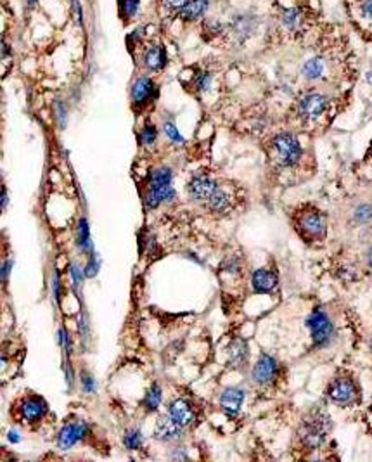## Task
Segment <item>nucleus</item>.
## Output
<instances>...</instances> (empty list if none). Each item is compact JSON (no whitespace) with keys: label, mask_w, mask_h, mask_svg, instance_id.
<instances>
[{"label":"nucleus","mask_w":372,"mask_h":462,"mask_svg":"<svg viewBox=\"0 0 372 462\" xmlns=\"http://www.w3.org/2000/svg\"><path fill=\"white\" fill-rule=\"evenodd\" d=\"M272 151H274L275 161L282 166H293L301 158V145L298 139L291 134H279L272 140Z\"/></svg>","instance_id":"f257e3e1"},{"label":"nucleus","mask_w":372,"mask_h":462,"mask_svg":"<svg viewBox=\"0 0 372 462\" xmlns=\"http://www.w3.org/2000/svg\"><path fill=\"white\" fill-rule=\"evenodd\" d=\"M329 429V417L324 414H315L310 419L303 423L299 429V438L303 445L308 448H319L325 438V433Z\"/></svg>","instance_id":"f03ea898"},{"label":"nucleus","mask_w":372,"mask_h":462,"mask_svg":"<svg viewBox=\"0 0 372 462\" xmlns=\"http://www.w3.org/2000/svg\"><path fill=\"white\" fill-rule=\"evenodd\" d=\"M307 327L310 329L312 338H314L315 346H325L334 336V326L329 320L327 313L322 310L312 312L310 317L307 319Z\"/></svg>","instance_id":"7ed1b4c3"},{"label":"nucleus","mask_w":372,"mask_h":462,"mask_svg":"<svg viewBox=\"0 0 372 462\" xmlns=\"http://www.w3.org/2000/svg\"><path fill=\"white\" fill-rule=\"evenodd\" d=\"M17 414L23 423H38L47 414V404L37 395H28L17 404Z\"/></svg>","instance_id":"20e7f679"},{"label":"nucleus","mask_w":372,"mask_h":462,"mask_svg":"<svg viewBox=\"0 0 372 462\" xmlns=\"http://www.w3.org/2000/svg\"><path fill=\"white\" fill-rule=\"evenodd\" d=\"M218 184H216L213 178H210L208 175H196L190 178L187 189L189 194L192 196L194 199L199 201V203H208L211 199V196L215 194V191L218 189Z\"/></svg>","instance_id":"39448f33"},{"label":"nucleus","mask_w":372,"mask_h":462,"mask_svg":"<svg viewBox=\"0 0 372 462\" xmlns=\"http://www.w3.org/2000/svg\"><path fill=\"white\" fill-rule=\"evenodd\" d=\"M327 97L322 94H308L301 100H299V116H303L305 120H317L319 116L325 113L327 109Z\"/></svg>","instance_id":"423d86ee"},{"label":"nucleus","mask_w":372,"mask_h":462,"mask_svg":"<svg viewBox=\"0 0 372 462\" xmlns=\"http://www.w3.org/2000/svg\"><path fill=\"white\" fill-rule=\"evenodd\" d=\"M253 381L260 386H265V384H270L277 376V362H275L274 356L263 353L260 359H258L256 365L253 367Z\"/></svg>","instance_id":"0eeeda50"},{"label":"nucleus","mask_w":372,"mask_h":462,"mask_svg":"<svg viewBox=\"0 0 372 462\" xmlns=\"http://www.w3.org/2000/svg\"><path fill=\"white\" fill-rule=\"evenodd\" d=\"M327 395L336 404H350L357 396V388L350 379H334L327 390Z\"/></svg>","instance_id":"6e6552de"},{"label":"nucleus","mask_w":372,"mask_h":462,"mask_svg":"<svg viewBox=\"0 0 372 462\" xmlns=\"http://www.w3.org/2000/svg\"><path fill=\"white\" fill-rule=\"evenodd\" d=\"M168 414H170L171 419L182 428L190 426V424L196 421V414H194L192 405L184 398H177L171 402L170 407H168Z\"/></svg>","instance_id":"1a4fd4ad"},{"label":"nucleus","mask_w":372,"mask_h":462,"mask_svg":"<svg viewBox=\"0 0 372 462\" xmlns=\"http://www.w3.org/2000/svg\"><path fill=\"white\" fill-rule=\"evenodd\" d=\"M299 228H301L305 236L319 239V237H324L325 234V220L320 213L307 212L299 218Z\"/></svg>","instance_id":"9d476101"},{"label":"nucleus","mask_w":372,"mask_h":462,"mask_svg":"<svg viewBox=\"0 0 372 462\" xmlns=\"http://www.w3.org/2000/svg\"><path fill=\"white\" fill-rule=\"evenodd\" d=\"M180 429L182 426L175 423L171 419V415H161L156 423V428H154V438L160 442H173L177 438H180Z\"/></svg>","instance_id":"9b49d317"},{"label":"nucleus","mask_w":372,"mask_h":462,"mask_svg":"<svg viewBox=\"0 0 372 462\" xmlns=\"http://www.w3.org/2000/svg\"><path fill=\"white\" fill-rule=\"evenodd\" d=\"M243 402H244V391L239 390V388H229L220 396V407L229 417L237 415V412L241 410Z\"/></svg>","instance_id":"f8f14e48"},{"label":"nucleus","mask_w":372,"mask_h":462,"mask_svg":"<svg viewBox=\"0 0 372 462\" xmlns=\"http://www.w3.org/2000/svg\"><path fill=\"white\" fill-rule=\"evenodd\" d=\"M251 284L255 292H260V295H267V292H272L277 287V276H275L272 270H267V268H260L253 274L251 277Z\"/></svg>","instance_id":"ddd939ff"},{"label":"nucleus","mask_w":372,"mask_h":462,"mask_svg":"<svg viewBox=\"0 0 372 462\" xmlns=\"http://www.w3.org/2000/svg\"><path fill=\"white\" fill-rule=\"evenodd\" d=\"M154 94V81L147 76H142L132 87V100L135 106H144Z\"/></svg>","instance_id":"4468645a"},{"label":"nucleus","mask_w":372,"mask_h":462,"mask_svg":"<svg viewBox=\"0 0 372 462\" xmlns=\"http://www.w3.org/2000/svg\"><path fill=\"white\" fill-rule=\"evenodd\" d=\"M144 66L149 71H160L166 64V50L163 45H151L142 56Z\"/></svg>","instance_id":"2eb2a0df"},{"label":"nucleus","mask_w":372,"mask_h":462,"mask_svg":"<svg viewBox=\"0 0 372 462\" xmlns=\"http://www.w3.org/2000/svg\"><path fill=\"white\" fill-rule=\"evenodd\" d=\"M208 6H210L208 0H189V2L180 9V16H182L185 21L199 19L201 16H205V12L208 11Z\"/></svg>","instance_id":"dca6fc26"},{"label":"nucleus","mask_w":372,"mask_h":462,"mask_svg":"<svg viewBox=\"0 0 372 462\" xmlns=\"http://www.w3.org/2000/svg\"><path fill=\"white\" fill-rule=\"evenodd\" d=\"M78 440H80V434H78V428H76V423L66 424L57 434V447L61 450H68V448L73 447Z\"/></svg>","instance_id":"f3484780"},{"label":"nucleus","mask_w":372,"mask_h":462,"mask_svg":"<svg viewBox=\"0 0 372 462\" xmlns=\"http://www.w3.org/2000/svg\"><path fill=\"white\" fill-rule=\"evenodd\" d=\"M325 71V64L320 57H312L303 64L301 68V75L305 76L307 80H319Z\"/></svg>","instance_id":"a211bd4d"},{"label":"nucleus","mask_w":372,"mask_h":462,"mask_svg":"<svg viewBox=\"0 0 372 462\" xmlns=\"http://www.w3.org/2000/svg\"><path fill=\"white\" fill-rule=\"evenodd\" d=\"M303 25V11L299 7L286 9L282 14V26L288 31H296Z\"/></svg>","instance_id":"6ab92c4d"},{"label":"nucleus","mask_w":372,"mask_h":462,"mask_svg":"<svg viewBox=\"0 0 372 462\" xmlns=\"http://www.w3.org/2000/svg\"><path fill=\"white\" fill-rule=\"evenodd\" d=\"M229 204H230L229 192H225L222 187H218V189L215 191V194L211 196V199L206 203V206L210 209H213V212L218 213V212H224V209L229 208Z\"/></svg>","instance_id":"aec40b11"},{"label":"nucleus","mask_w":372,"mask_h":462,"mask_svg":"<svg viewBox=\"0 0 372 462\" xmlns=\"http://www.w3.org/2000/svg\"><path fill=\"white\" fill-rule=\"evenodd\" d=\"M248 360V345L243 340H237L232 345L230 350V364H234V367H243V364Z\"/></svg>","instance_id":"412c9836"},{"label":"nucleus","mask_w":372,"mask_h":462,"mask_svg":"<svg viewBox=\"0 0 372 462\" xmlns=\"http://www.w3.org/2000/svg\"><path fill=\"white\" fill-rule=\"evenodd\" d=\"M171 175L170 168H158L151 173V180H149V187H161V185H168L171 184Z\"/></svg>","instance_id":"4be33fe9"},{"label":"nucleus","mask_w":372,"mask_h":462,"mask_svg":"<svg viewBox=\"0 0 372 462\" xmlns=\"http://www.w3.org/2000/svg\"><path fill=\"white\" fill-rule=\"evenodd\" d=\"M160 402H161V388H160V384H152L146 395L144 405H146V409L149 412H154V410L160 407Z\"/></svg>","instance_id":"5701e85b"},{"label":"nucleus","mask_w":372,"mask_h":462,"mask_svg":"<svg viewBox=\"0 0 372 462\" xmlns=\"http://www.w3.org/2000/svg\"><path fill=\"white\" fill-rule=\"evenodd\" d=\"M142 445V434H140L139 429H132L125 434V447L128 450H137Z\"/></svg>","instance_id":"b1692460"},{"label":"nucleus","mask_w":372,"mask_h":462,"mask_svg":"<svg viewBox=\"0 0 372 462\" xmlns=\"http://www.w3.org/2000/svg\"><path fill=\"white\" fill-rule=\"evenodd\" d=\"M78 244L81 246V249H89L90 248V236H89V225L87 220L81 218L78 223Z\"/></svg>","instance_id":"393cba45"},{"label":"nucleus","mask_w":372,"mask_h":462,"mask_svg":"<svg viewBox=\"0 0 372 462\" xmlns=\"http://www.w3.org/2000/svg\"><path fill=\"white\" fill-rule=\"evenodd\" d=\"M156 128H154L152 125H147L144 127V130L140 132V144L146 145V148H151V145H154V142H156Z\"/></svg>","instance_id":"a878e982"},{"label":"nucleus","mask_w":372,"mask_h":462,"mask_svg":"<svg viewBox=\"0 0 372 462\" xmlns=\"http://www.w3.org/2000/svg\"><path fill=\"white\" fill-rule=\"evenodd\" d=\"M355 220L358 223H367L372 220V208L369 204H362V206L357 208L355 212Z\"/></svg>","instance_id":"bb28decb"},{"label":"nucleus","mask_w":372,"mask_h":462,"mask_svg":"<svg viewBox=\"0 0 372 462\" xmlns=\"http://www.w3.org/2000/svg\"><path fill=\"white\" fill-rule=\"evenodd\" d=\"M249 30H251V25H249V21H248L246 16L235 17V23H234V31H235V33H241V36H246L249 33Z\"/></svg>","instance_id":"cd10ccee"},{"label":"nucleus","mask_w":372,"mask_h":462,"mask_svg":"<svg viewBox=\"0 0 372 462\" xmlns=\"http://www.w3.org/2000/svg\"><path fill=\"white\" fill-rule=\"evenodd\" d=\"M139 6H140V0H123L121 9H123L125 17H134L135 14H137Z\"/></svg>","instance_id":"c85d7f7f"},{"label":"nucleus","mask_w":372,"mask_h":462,"mask_svg":"<svg viewBox=\"0 0 372 462\" xmlns=\"http://www.w3.org/2000/svg\"><path fill=\"white\" fill-rule=\"evenodd\" d=\"M165 134L170 137L171 142L175 144H184V139L182 135L179 134V130H177V127L173 125V123H165Z\"/></svg>","instance_id":"c756f323"},{"label":"nucleus","mask_w":372,"mask_h":462,"mask_svg":"<svg viewBox=\"0 0 372 462\" xmlns=\"http://www.w3.org/2000/svg\"><path fill=\"white\" fill-rule=\"evenodd\" d=\"M210 83H211V76L208 75V73H201L196 80V87L201 90V92H205V90L210 89Z\"/></svg>","instance_id":"7c9ffc66"},{"label":"nucleus","mask_w":372,"mask_h":462,"mask_svg":"<svg viewBox=\"0 0 372 462\" xmlns=\"http://www.w3.org/2000/svg\"><path fill=\"white\" fill-rule=\"evenodd\" d=\"M71 7H73L76 23H78V25H81V23H83V14H81V6H80L78 0H73V2H71Z\"/></svg>","instance_id":"2f4dec72"},{"label":"nucleus","mask_w":372,"mask_h":462,"mask_svg":"<svg viewBox=\"0 0 372 462\" xmlns=\"http://www.w3.org/2000/svg\"><path fill=\"white\" fill-rule=\"evenodd\" d=\"M189 0H163V4H165V6L168 7V9H182L185 4H187Z\"/></svg>","instance_id":"473e14b6"},{"label":"nucleus","mask_w":372,"mask_h":462,"mask_svg":"<svg viewBox=\"0 0 372 462\" xmlns=\"http://www.w3.org/2000/svg\"><path fill=\"white\" fill-rule=\"evenodd\" d=\"M362 16L372 21V0H364V4H362Z\"/></svg>","instance_id":"72a5a7b5"},{"label":"nucleus","mask_w":372,"mask_h":462,"mask_svg":"<svg viewBox=\"0 0 372 462\" xmlns=\"http://www.w3.org/2000/svg\"><path fill=\"white\" fill-rule=\"evenodd\" d=\"M95 272H97V262L94 258H90V262L87 265V277H94Z\"/></svg>","instance_id":"f704fd0d"},{"label":"nucleus","mask_w":372,"mask_h":462,"mask_svg":"<svg viewBox=\"0 0 372 462\" xmlns=\"http://www.w3.org/2000/svg\"><path fill=\"white\" fill-rule=\"evenodd\" d=\"M71 274H73V279H75V284L78 286L80 282H81V274H80V268H78V265L76 263H73L71 265Z\"/></svg>","instance_id":"c9c22d12"},{"label":"nucleus","mask_w":372,"mask_h":462,"mask_svg":"<svg viewBox=\"0 0 372 462\" xmlns=\"http://www.w3.org/2000/svg\"><path fill=\"white\" fill-rule=\"evenodd\" d=\"M83 386H85V390H87V393H94V390H95L94 379L90 377V376H85V379H83Z\"/></svg>","instance_id":"e433bc0d"},{"label":"nucleus","mask_w":372,"mask_h":462,"mask_svg":"<svg viewBox=\"0 0 372 462\" xmlns=\"http://www.w3.org/2000/svg\"><path fill=\"white\" fill-rule=\"evenodd\" d=\"M54 298H56V301H59V277L57 274H54Z\"/></svg>","instance_id":"4c0bfd02"},{"label":"nucleus","mask_w":372,"mask_h":462,"mask_svg":"<svg viewBox=\"0 0 372 462\" xmlns=\"http://www.w3.org/2000/svg\"><path fill=\"white\" fill-rule=\"evenodd\" d=\"M6 203H7V194H6V189H2V208H6Z\"/></svg>","instance_id":"58836bf2"},{"label":"nucleus","mask_w":372,"mask_h":462,"mask_svg":"<svg viewBox=\"0 0 372 462\" xmlns=\"http://www.w3.org/2000/svg\"><path fill=\"white\" fill-rule=\"evenodd\" d=\"M9 440H12V442H19V438L16 436V433L12 431V433H9Z\"/></svg>","instance_id":"ea45409f"},{"label":"nucleus","mask_w":372,"mask_h":462,"mask_svg":"<svg viewBox=\"0 0 372 462\" xmlns=\"http://www.w3.org/2000/svg\"><path fill=\"white\" fill-rule=\"evenodd\" d=\"M369 265H370V268H372V248L369 251Z\"/></svg>","instance_id":"a19ab883"},{"label":"nucleus","mask_w":372,"mask_h":462,"mask_svg":"<svg viewBox=\"0 0 372 462\" xmlns=\"http://www.w3.org/2000/svg\"><path fill=\"white\" fill-rule=\"evenodd\" d=\"M35 2H37V0H28V7H33Z\"/></svg>","instance_id":"79ce46f5"},{"label":"nucleus","mask_w":372,"mask_h":462,"mask_svg":"<svg viewBox=\"0 0 372 462\" xmlns=\"http://www.w3.org/2000/svg\"><path fill=\"white\" fill-rule=\"evenodd\" d=\"M367 80H369V81H372V71H369V73H367Z\"/></svg>","instance_id":"37998d69"}]
</instances>
